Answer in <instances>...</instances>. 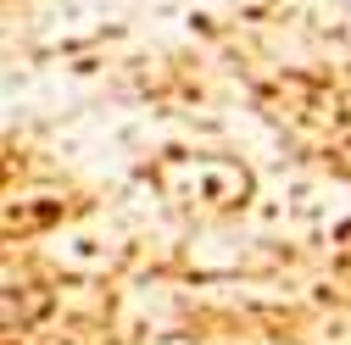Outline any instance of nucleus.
Returning a JSON list of instances; mask_svg holds the SVG:
<instances>
[]
</instances>
